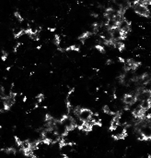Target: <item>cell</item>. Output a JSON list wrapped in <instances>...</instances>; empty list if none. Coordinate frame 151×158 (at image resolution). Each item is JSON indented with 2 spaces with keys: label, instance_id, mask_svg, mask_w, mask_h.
<instances>
[{
  "label": "cell",
  "instance_id": "1",
  "mask_svg": "<svg viewBox=\"0 0 151 158\" xmlns=\"http://www.w3.org/2000/svg\"><path fill=\"white\" fill-rule=\"evenodd\" d=\"M133 8L135 11L136 14H138L140 16H144V17H149V9L145 6L144 5H142L140 3V1H136L134 3Z\"/></svg>",
  "mask_w": 151,
  "mask_h": 158
},
{
  "label": "cell",
  "instance_id": "2",
  "mask_svg": "<svg viewBox=\"0 0 151 158\" xmlns=\"http://www.w3.org/2000/svg\"><path fill=\"white\" fill-rule=\"evenodd\" d=\"M91 116H92V112L90 110H89V109H81L79 114H78L77 118L85 123V122L89 121L91 118Z\"/></svg>",
  "mask_w": 151,
  "mask_h": 158
},
{
  "label": "cell",
  "instance_id": "4",
  "mask_svg": "<svg viewBox=\"0 0 151 158\" xmlns=\"http://www.w3.org/2000/svg\"><path fill=\"white\" fill-rule=\"evenodd\" d=\"M140 108L143 111H147L150 108V100H147V101H142L140 104Z\"/></svg>",
  "mask_w": 151,
  "mask_h": 158
},
{
  "label": "cell",
  "instance_id": "3",
  "mask_svg": "<svg viewBox=\"0 0 151 158\" xmlns=\"http://www.w3.org/2000/svg\"><path fill=\"white\" fill-rule=\"evenodd\" d=\"M123 102L125 104V106L132 105L136 102V97L135 95H133V93H131V95H125L123 99Z\"/></svg>",
  "mask_w": 151,
  "mask_h": 158
}]
</instances>
